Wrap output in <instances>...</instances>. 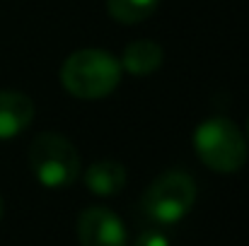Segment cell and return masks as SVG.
<instances>
[{"instance_id":"1","label":"cell","mask_w":249,"mask_h":246,"mask_svg":"<svg viewBox=\"0 0 249 246\" xmlns=\"http://www.w3.org/2000/svg\"><path fill=\"white\" fill-rule=\"evenodd\" d=\"M121 80V63L99 49H83L66 58L61 68V82L68 94L78 99L109 97Z\"/></svg>"},{"instance_id":"2","label":"cell","mask_w":249,"mask_h":246,"mask_svg":"<svg viewBox=\"0 0 249 246\" xmlns=\"http://www.w3.org/2000/svg\"><path fill=\"white\" fill-rule=\"evenodd\" d=\"M194 150L201 162L218 174H235L247 162V143L242 131L223 116L208 118L196 128Z\"/></svg>"},{"instance_id":"3","label":"cell","mask_w":249,"mask_h":246,"mask_svg":"<svg viewBox=\"0 0 249 246\" xmlns=\"http://www.w3.org/2000/svg\"><path fill=\"white\" fill-rule=\"evenodd\" d=\"M29 166L41 186L63 188L80 174V155L75 145L58 133H41L29 145Z\"/></svg>"},{"instance_id":"4","label":"cell","mask_w":249,"mask_h":246,"mask_svg":"<svg viewBox=\"0 0 249 246\" xmlns=\"http://www.w3.org/2000/svg\"><path fill=\"white\" fill-rule=\"evenodd\" d=\"M194 200V179L184 171H167L158 176L143 193V213L160 225H174L191 210Z\"/></svg>"},{"instance_id":"5","label":"cell","mask_w":249,"mask_h":246,"mask_svg":"<svg viewBox=\"0 0 249 246\" xmlns=\"http://www.w3.org/2000/svg\"><path fill=\"white\" fill-rule=\"evenodd\" d=\"M78 237L83 246H126V227L116 213L94 205L80 215Z\"/></svg>"},{"instance_id":"6","label":"cell","mask_w":249,"mask_h":246,"mask_svg":"<svg viewBox=\"0 0 249 246\" xmlns=\"http://www.w3.org/2000/svg\"><path fill=\"white\" fill-rule=\"evenodd\" d=\"M34 121V101L24 92H0V140H10L27 131Z\"/></svg>"},{"instance_id":"7","label":"cell","mask_w":249,"mask_h":246,"mask_svg":"<svg viewBox=\"0 0 249 246\" xmlns=\"http://www.w3.org/2000/svg\"><path fill=\"white\" fill-rule=\"evenodd\" d=\"M162 58H165V51L160 44L150 39H138L124 49V56L119 63H121V70H128L136 78H145L162 66Z\"/></svg>"},{"instance_id":"8","label":"cell","mask_w":249,"mask_h":246,"mask_svg":"<svg viewBox=\"0 0 249 246\" xmlns=\"http://www.w3.org/2000/svg\"><path fill=\"white\" fill-rule=\"evenodd\" d=\"M126 166L114 160L94 162L85 171V186L97 196H116L126 186Z\"/></svg>"},{"instance_id":"9","label":"cell","mask_w":249,"mask_h":246,"mask_svg":"<svg viewBox=\"0 0 249 246\" xmlns=\"http://www.w3.org/2000/svg\"><path fill=\"white\" fill-rule=\"evenodd\" d=\"M160 0H107V12L121 24H138L148 19Z\"/></svg>"},{"instance_id":"10","label":"cell","mask_w":249,"mask_h":246,"mask_svg":"<svg viewBox=\"0 0 249 246\" xmlns=\"http://www.w3.org/2000/svg\"><path fill=\"white\" fill-rule=\"evenodd\" d=\"M133 246H169V242H167L165 234H160V232H143L136 239Z\"/></svg>"},{"instance_id":"11","label":"cell","mask_w":249,"mask_h":246,"mask_svg":"<svg viewBox=\"0 0 249 246\" xmlns=\"http://www.w3.org/2000/svg\"><path fill=\"white\" fill-rule=\"evenodd\" d=\"M0 217H2V198H0Z\"/></svg>"},{"instance_id":"12","label":"cell","mask_w":249,"mask_h":246,"mask_svg":"<svg viewBox=\"0 0 249 246\" xmlns=\"http://www.w3.org/2000/svg\"><path fill=\"white\" fill-rule=\"evenodd\" d=\"M247 131H249V126H247Z\"/></svg>"}]
</instances>
